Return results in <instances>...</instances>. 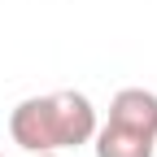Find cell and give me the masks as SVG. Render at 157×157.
I'll return each instance as SVG.
<instances>
[{"instance_id":"5","label":"cell","mask_w":157,"mask_h":157,"mask_svg":"<svg viewBox=\"0 0 157 157\" xmlns=\"http://www.w3.org/2000/svg\"><path fill=\"white\" fill-rule=\"evenodd\" d=\"M0 157H5V153H0Z\"/></svg>"},{"instance_id":"3","label":"cell","mask_w":157,"mask_h":157,"mask_svg":"<svg viewBox=\"0 0 157 157\" xmlns=\"http://www.w3.org/2000/svg\"><path fill=\"white\" fill-rule=\"evenodd\" d=\"M92 148H96V157H153L157 140L105 118V127H96V135H92Z\"/></svg>"},{"instance_id":"1","label":"cell","mask_w":157,"mask_h":157,"mask_svg":"<svg viewBox=\"0 0 157 157\" xmlns=\"http://www.w3.org/2000/svg\"><path fill=\"white\" fill-rule=\"evenodd\" d=\"M96 127H101L96 122V105L74 87L26 96L9 113V135L26 153H66L78 144H92Z\"/></svg>"},{"instance_id":"2","label":"cell","mask_w":157,"mask_h":157,"mask_svg":"<svg viewBox=\"0 0 157 157\" xmlns=\"http://www.w3.org/2000/svg\"><path fill=\"white\" fill-rule=\"evenodd\" d=\"M109 122L131 127V131H144V135L157 140V92H148V87H122V92H113Z\"/></svg>"},{"instance_id":"4","label":"cell","mask_w":157,"mask_h":157,"mask_svg":"<svg viewBox=\"0 0 157 157\" xmlns=\"http://www.w3.org/2000/svg\"><path fill=\"white\" fill-rule=\"evenodd\" d=\"M31 157H66V153H31Z\"/></svg>"}]
</instances>
